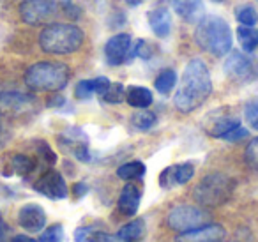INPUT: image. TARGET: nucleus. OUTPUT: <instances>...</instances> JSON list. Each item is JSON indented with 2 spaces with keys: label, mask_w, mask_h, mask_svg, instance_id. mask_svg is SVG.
<instances>
[{
  "label": "nucleus",
  "mask_w": 258,
  "mask_h": 242,
  "mask_svg": "<svg viewBox=\"0 0 258 242\" xmlns=\"http://www.w3.org/2000/svg\"><path fill=\"white\" fill-rule=\"evenodd\" d=\"M18 223L23 230L30 231V233H37L46 224V214H44L43 207L37 203H27L20 209Z\"/></svg>",
  "instance_id": "obj_13"
},
{
  "label": "nucleus",
  "mask_w": 258,
  "mask_h": 242,
  "mask_svg": "<svg viewBox=\"0 0 258 242\" xmlns=\"http://www.w3.org/2000/svg\"><path fill=\"white\" fill-rule=\"evenodd\" d=\"M237 39H239L240 46L246 53H251L258 48V30L253 27H239L237 29Z\"/></svg>",
  "instance_id": "obj_22"
},
{
  "label": "nucleus",
  "mask_w": 258,
  "mask_h": 242,
  "mask_svg": "<svg viewBox=\"0 0 258 242\" xmlns=\"http://www.w3.org/2000/svg\"><path fill=\"white\" fill-rule=\"evenodd\" d=\"M170 4L175 9L177 15L182 20H187V22L197 18L202 9H204L202 0H170Z\"/></svg>",
  "instance_id": "obj_18"
},
{
  "label": "nucleus",
  "mask_w": 258,
  "mask_h": 242,
  "mask_svg": "<svg viewBox=\"0 0 258 242\" xmlns=\"http://www.w3.org/2000/svg\"><path fill=\"white\" fill-rule=\"evenodd\" d=\"M11 242H37V240H34L29 235H16V237L11 238Z\"/></svg>",
  "instance_id": "obj_40"
},
{
  "label": "nucleus",
  "mask_w": 258,
  "mask_h": 242,
  "mask_svg": "<svg viewBox=\"0 0 258 242\" xmlns=\"http://www.w3.org/2000/svg\"><path fill=\"white\" fill-rule=\"evenodd\" d=\"M193 175H195V166L191 163L172 164V166L165 168L159 173V186L163 189H173L177 186H182L187 180H191Z\"/></svg>",
  "instance_id": "obj_12"
},
{
  "label": "nucleus",
  "mask_w": 258,
  "mask_h": 242,
  "mask_svg": "<svg viewBox=\"0 0 258 242\" xmlns=\"http://www.w3.org/2000/svg\"><path fill=\"white\" fill-rule=\"evenodd\" d=\"M145 233V221L144 219H133L131 223L124 224L117 231V238L120 242H137L144 237Z\"/></svg>",
  "instance_id": "obj_20"
},
{
  "label": "nucleus",
  "mask_w": 258,
  "mask_h": 242,
  "mask_svg": "<svg viewBox=\"0 0 258 242\" xmlns=\"http://www.w3.org/2000/svg\"><path fill=\"white\" fill-rule=\"evenodd\" d=\"M244 117L251 129L258 131V101H249L244 106Z\"/></svg>",
  "instance_id": "obj_30"
},
{
  "label": "nucleus",
  "mask_w": 258,
  "mask_h": 242,
  "mask_svg": "<svg viewBox=\"0 0 258 242\" xmlns=\"http://www.w3.org/2000/svg\"><path fill=\"white\" fill-rule=\"evenodd\" d=\"M226 230L221 224H204L193 230L182 231L175 237V242H223Z\"/></svg>",
  "instance_id": "obj_11"
},
{
  "label": "nucleus",
  "mask_w": 258,
  "mask_h": 242,
  "mask_svg": "<svg viewBox=\"0 0 258 242\" xmlns=\"http://www.w3.org/2000/svg\"><path fill=\"white\" fill-rule=\"evenodd\" d=\"M57 11V0H23L20 16L27 25H44Z\"/></svg>",
  "instance_id": "obj_8"
},
{
  "label": "nucleus",
  "mask_w": 258,
  "mask_h": 242,
  "mask_svg": "<svg viewBox=\"0 0 258 242\" xmlns=\"http://www.w3.org/2000/svg\"><path fill=\"white\" fill-rule=\"evenodd\" d=\"M36 99L30 94L22 92H0V110L8 111V113H25L32 110Z\"/></svg>",
  "instance_id": "obj_14"
},
{
  "label": "nucleus",
  "mask_w": 258,
  "mask_h": 242,
  "mask_svg": "<svg viewBox=\"0 0 258 242\" xmlns=\"http://www.w3.org/2000/svg\"><path fill=\"white\" fill-rule=\"evenodd\" d=\"M233 193V182L226 175L212 173L204 177L195 188V200L202 207H219L230 200Z\"/></svg>",
  "instance_id": "obj_5"
},
{
  "label": "nucleus",
  "mask_w": 258,
  "mask_h": 242,
  "mask_svg": "<svg viewBox=\"0 0 258 242\" xmlns=\"http://www.w3.org/2000/svg\"><path fill=\"white\" fill-rule=\"evenodd\" d=\"M152 92L145 87H129L125 90V101L133 108H149L152 104Z\"/></svg>",
  "instance_id": "obj_19"
},
{
  "label": "nucleus",
  "mask_w": 258,
  "mask_h": 242,
  "mask_svg": "<svg viewBox=\"0 0 258 242\" xmlns=\"http://www.w3.org/2000/svg\"><path fill=\"white\" fill-rule=\"evenodd\" d=\"M212 92V80L207 66L200 58H193L184 68L179 89L173 96L177 110L182 113H191L198 110Z\"/></svg>",
  "instance_id": "obj_1"
},
{
  "label": "nucleus",
  "mask_w": 258,
  "mask_h": 242,
  "mask_svg": "<svg viewBox=\"0 0 258 242\" xmlns=\"http://www.w3.org/2000/svg\"><path fill=\"white\" fill-rule=\"evenodd\" d=\"M156 115L152 113V111H149L147 108H142L140 111H137V113L131 117V124H133V128L140 129V131H147V129L154 128L156 124Z\"/></svg>",
  "instance_id": "obj_26"
},
{
  "label": "nucleus",
  "mask_w": 258,
  "mask_h": 242,
  "mask_svg": "<svg viewBox=\"0 0 258 242\" xmlns=\"http://www.w3.org/2000/svg\"><path fill=\"white\" fill-rule=\"evenodd\" d=\"M214 2H225V0H214Z\"/></svg>",
  "instance_id": "obj_43"
},
{
  "label": "nucleus",
  "mask_w": 258,
  "mask_h": 242,
  "mask_svg": "<svg viewBox=\"0 0 258 242\" xmlns=\"http://www.w3.org/2000/svg\"><path fill=\"white\" fill-rule=\"evenodd\" d=\"M145 173V166L142 161H129L124 163L122 166H118L117 175L122 180H133V178H140Z\"/></svg>",
  "instance_id": "obj_23"
},
{
  "label": "nucleus",
  "mask_w": 258,
  "mask_h": 242,
  "mask_svg": "<svg viewBox=\"0 0 258 242\" xmlns=\"http://www.w3.org/2000/svg\"><path fill=\"white\" fill-rule=\"evenodd\" d=\"M9 233H11V230H9L8 223L0 217V242H8L9 240Z\"/></svg>",
  "instance_id": "obj_37"
},
{
  "label": "nucleus",
  "mask_w": 258,
  "mask_h": 242,
  "mask_svg": "<svg viewBox=\"0 0 258 242\" xmlns=\"http://www.w3.org/2000/svg\"><path fill=\"white\" fill-rule=\"evenodd\" d=\"M9 140V129L6 128V124L0 120V147H4Z\"/></svg>",
  "instance_id": "obj_38"
},
{
  "label": "nucleus",
  "mask_w": 258,
  "mask_h": 242,
  "mask_svg": "<svg viewBox=\"0 0 258 242\" xmlns=\"http://www.w3.org/2000/svg\"><path fill=\"white\" fill-rule=\"evenodd\" d=\"M225 73L237 83H251L258 78V62L242 51H232L225 60Z\"/></svg>",
  "instance_id": "obj_7"
},
{
  "label": "nucleus",
  "mask_w": 258,
  "mask_h": 242,
  "mask_svg": "<svg viewBox=\"0 0 258 242\" xmlns=\"http://www.w3.org/2000/svg\"><path fill=\"white\" fill-rule=\"evenodd\" d=\"M147 20L152 32L158 37H166L170 34V30H172V16H170V13L166 9H152L147 15Z\"/></svg>",
  "instance_id": "obj_16"
},
{
  "label": "nucleus",
  "mask_w": 258,
  "mask_h": 242,
  "mask_svg": "<svg viewBox=\"0 0 258 242\" xmlns=\"http://www.w3.org/2000/svg\"><path fill=\"white\" fill-rule=\"evenodd\" d=\"M244 159H246V163L249 164L253 170L258 171V138H253L249 142V145H247V149H246V154H244Z\"/></svg>",
  "instance_id": "obj_31"
},
{
  "label": "nucleus",
  "mask_w": 258,
  "mask_h": 242,
  "mask_svg": "<svg viewBox=\"0 0 258 242\" xmlns=\"http://www.w3.org/2000/svg\"><path fill=\"white\" fill-rule=\"evenodd\" d=\"M82 29L73 23H51L44 27L39 36V46L44 53L69 55L83 44Z\"/></svg>",
  "instance_id": "obj_3"
},
{
  "label": "nucleus",
  "mask_w": 258,
  "mask_h": 242,
  "mask_svg": "<svg viewBox=\"0 0 258 242\" xmlns=\"http://www.w3.org/2000/svg\"><path fill=\"white\" fill-rule=\"evenodd\" d=\"M36 168V163H34L32 157L25 156V154H16L11 161V170L13 173L20 175V177H27L30 171Z\"/></svg>",
  "instance_id": "obj_25"
},
{
  "label": "nucleus",
  "mask_w": 258,
  "mask_h": 242,
  "mask_svg": "<svg viewBox=\"0 0 258 242\" xmlns=\"http://www.w3.org/2000/svg\"><path fill=\"white\" fill-rule=\"evenodd\" d=\"M177 83V73L173 71V69H165V71H161L158 75V78H156L154 85H156V90L161 94H170L173 90V87H175Z\"/></svg>",
  "instance_id": "obj_24"
},
{
  "label": "nucleus",
  "mask_w": 258,
  "mask_h": 242,
  "mask_svg": "<svg viewBox=\"0 0 258 242\" xmlns=\"http://www.w3.org/2000/svg\"><path fill=\"white\" fill-rule=\"evenodd\" d=\"M246 136H247V129H244L242 126H237L235 129L226 133V135L223 136V140H226V142H239V140L246 138Z\"/></svg>",
  "instance_id": "obj_33"
},
{
  "label": "nucleus",
  "mask_w": 258,
  "mask_h": 242,
  "mask_svg": "<svg viewBox=\"0 0 258 242\" xmlns=\"http://www.w3.org/2000/svg\"><path fill=\"white\" fill-rule=\"evenodd\" d=\"M60 6H62V9H64L66 15H68L69 18H78V16H80V9L73 4V0H60Z\"/></svg>",
  "instance_id": "obj_36"
},
{
  "label": "nucleus",
  "mask_w": 258,
  "mask_h": 242,
  "mask_svg": "<svg viewBox=\"0 0 258 242\" xmlns=\"http://www.w3.org/2000/svg\"><path fill=\"white\" fill-rule=\"evenodd\" d=\"M237 126H240L239 118L232 117V115H218L214 120H211L205 126V131L214 138H223L226 133L235 129Z\"/></svg>",
  "instance_id": "obj_17"
},
{
  "label": "nucleus",
  "mask_w": 258,
  "mask_h": 242,
  "mask_svg": "<svg viewBox=\"0 0 258 242\" xmlns=\"http://www.w3.org/2000/svg\"><path fill=\"white\" fill-rule=\"evenodd\" d=\"M124 2L127 6H131V8H137V6H140L142 2H144V0H124Z\"/></svg>",
  "instance_id": "obj_42"
},
{
  "label": "nucleus",
  "mask_w": 258,
  "mask_h": 242,
  "mask_svg": "<svg viewBox=\"0 0 258 242\" xmlns=\"http://www.w3.org/2000/svg\"><path fill=\"white\" fill-rule=\"evenodd\" d=\"M135 57L137 55H135L133 39L127 34L113 36L111 39H108L106 46H104V58L110 66H120Z\"/></svg>",
  "instance_id": "obj_9"
},
{
  "label": "nucleus",
  "mask_w": 258,
  "mask_h": 242,
  "mask_svg": "<svg viewBox=\"0 0 258 242\" xmlns=\"http://www.w3.org/2000/svg\"><path fill=\"white\" fill-rule=\"evenodd\" d=\"M75 94L78 99H89L94 94L92 80H82V82H78V85H76V89H75Z\"/></svg>",
  "instance_id": "obj_32"
},
{
  "label": "nucleus",
  "mask_w": 258,
  "mask_h": 242,
  "mask_svg": "<svg viewBox=\"0 0 258 242\" xmlns=\"http://www.w3.org/2000/svg\"><path fill=\"white\" fill-rule=\"evenodd\" d=\"M34 189L50 200H64L68 196V186L58 171L48 170L34 184Z\"/></svg>",
  "instance_id": "obj_10"
},
{
  "label": "nucleus",
  "mask_w": 258,
  "mask_h": 242,
  "mask_svg": "<svg viewBox=\"0 0 258 242\" xmlns=\"http://www.w3.org/2000/svg\"><path fill=\"white\" fill-rule=\"evenodd\" d=\"M209 219H211V216L204 209H200V207L177 205L173 209H170L168 216H166V224L173 231L182 233V231L204 226V224H207Z\"/></svg>",
  "instance_id": "obj_6"
},
{
  "label": "nucleus",
  "mask_w": 258,
  "mask_h": 242,
  "mask_svg": "<svg viewBox=\"0 0 258 242\" xmlns=\"http://www.w3.org/2000/svg\"><path fill=\"white\" fill-rule=\"evenodd\" d=\"M73 191H75V196H83L87 195V191H89V188H87V184H83V182H78V184H75V188H73Z\"/></svg>",
  "instance_id": "obj_39"
},
{
  "label": "nucleus",
  "mask_w": 258,
  "mask_h": 242,
  "mask_svg": "<svg viewBox=\"0 0 258 242\" xmlns=\"http://www.w3.org/2000/svg\"><path fill=\"white\" fill-rule=\"evenodd\" d=\"M75 240L76 242H120L117 235L104 233V231H97L90 226H82L75 231Z\"/></svg>",
  "instance_id": "obj_21"
},
{
  "label": "nucleus",
  "mask_w": 258,
  "mask_h": 242,
  "mask_svg": "<svg viewBox=\"0 0 258 242\" xmlns=\"http://www.w3.org/2000/svg\"><path fill=\"white\" fill-rule=\"evenodd\" d=\"M235 16L240 25H244V27H253V25H256V22H258V15L253 6H240V8H237Z\"/></svg>",
  "instance_id": "obj_28"
},
{
  "label": "nucleus",
  "mask_w": 258,
  "mask_h": 242,
  "mask_svg": "<svg viewBox=\"0 0 258 242\" xmlns=\"http://www.w3.org/2000/svg\"><path fill=\"white\" fill-rule=\"evenodd\" d=\"M37 145H39V154L44 157V159L48 161V163H50V164H53L55 161H57V156H55V154H53V150H51L50 147H48V143L39 142V143H37Z\"/></svg>",
  "instance_id": "obj_35"
},
{
  "label": "nucleus",
  "mask_w": 258,
  "mask_h": 242,
  "mask_svg": "<svg viewBox=\"0 0 258 242\" xmlns=\"http://www.w3.org/2000/svg\"><path fill=\"white\" fill-rule=\"evenodd\" d=\"M69 68L60 62H37L25 73V83L34 92H58L69 82Z\"/></svg>",
  "instance_id": "obj_4"
},
{
  "label": "nucleus",
  "mask_w": 258,
  "mask_h": 242,
  "mask_svg": "<svg viewBox=\"0 0 258 242\" xmlns=\"http://www.w3.org/2000/svg\"><path fill=\"white\" fill-rule=\"evenodd\" d=\"M140 200H142V193L140 188L135 184H125L120 191L118 196V210H120L124 216H135L138 212V207H140Z\"/></svg>",
  "instance_id": "obj_15"
},
{
  "label": "nucleus",
  "mask_w": 258,
  "mask_h": 242,
  "mask_svg": "<svg viewBox=\"0 0 258 242\" xmlns=\"http://www.w3.org/2000/svg\"><path fill=\"white\" fill-rule=\"evenodd\" d=\"M110 80L106 78V76H99V78H96V80H92V85H94V94H103L104 90L110 87Z\"/></svg>",
  "instance_id": "obj_34"
},
{
  "label": "nucleus",
  "mask_w": 258,
  "mask_h": 242,
  "mask_svg": "<svg viewBox=\"0 0 258 242\" xmlns=\"http://www.w3.org/2000/svg\"><path fill=\"white\" fill-rule=\"evenodd\" d=\"M62 240H64V228H62V224H51L39 237V242H62Z\"/></svg>",
  "instance_id": "obj_29"
},
{
  "label": "nucleus",
  "mask_w": 258,
  "mask_h": 242,
  "mask_svg": "<svg viewBox=\"0 0 258 242\" xmlns=\"http://www.w3.org/2000/svg\"><path fill=\"white\" fill-rule=\"evenodd\" d=\"M103 99L106 101V103H111V104H117L120 103V101L125 99V89L122 83H110V87H108L106 90H104L103 94Z\"/></svg>",
  "instance_id": "obj_27"
},
{
  "label": "nucleus",
  "mask_w": 258,
  "mask_h": 242,
  "mask_svg": "<svg viewBox=\"0 0 258 242\" xmlns=\"http://www.w3.org/2000/svg\"><path fill=\"white\" fill-rule=\"evenodd\" d=\"M195 41L207 53L214 57H225L232 51V30L221 16L209 15L198 22L195 30Z\"/></svg>",
  "instance_id": "obj_2"
},
{
  "label": "nucleus",
  "mask_w": 258,
  "mask_h": 242,
  "mask_svg": "<svg viewBox=\"0 0 258 242\" xmlns=\"http://www.w3.org/2000/svg\"><path fill=\"white\" fill-rule=\"evenodd\" d=\"M64 103H66V101H64V97H62V96H55L53 99L48 101V104H50V106H62Z\"/></svg>",
  "instance_id": "obj_41"
}]
</instances>
